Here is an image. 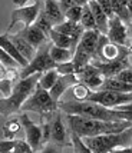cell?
I'll return each mask as SVG.
<instances>
[{"mask_svg": "<svg viewBox=\"0 0 132 153\" xmlns=\"http://www.w3.org/2000/svg\"><path fill=\"white\" fill-rule=\"evenodd\" d=\"M62 112L66 114H76L89 119L105 120V122H116V120H128L132 123V112H124L116 109H109L95 102H79V100H65L58 103Z\"/></svg>", "mask_w": 132, "mask_h": 153, "instance_id": "1", "label": "cell"}, {"mask_svg": "<svg viewBox=\"0 0 132 153\" xmlns=\"http://www.w3.org/2000/svg\"><path fill=\"white\" fill-rule=\"evenodd\" d=\"M68 125L70 127V132L76 133L80 137H95L100 134L121 133L132 126L128 120H116V122H105V120L89 119L76 114H68Z\"/></svg>", "mask_w": 132, "mask_h": 153, "instance_id": "2", "label": "cell"}, {"mask_svg": "<svg viewBox=\"0 0 132 153\" xmlns=\"http://www.w3.org/2000/svg\"><path fill=\"white\" fill-rule=\"evenodd\" d=\"M40 76H42V73H36V74H33V76L26 77V79H20L19 82L16 83L13 94H12L10 97H7V99L0 100V113H2V117H3V119L7 117L9 114L20 110V109L23 107L25 102H26L33 94V92L36 90Z\"/></svg>", "mask_w": 132, "mask_h": 153, "instance_id": "3", "label": "cell"}, {"mask_svg": "<svg viewBox=\"0 0 132 153\" xmlns=\"http://www.w3.org/2000/svg\"><path fill=\"white\" fill-rule=\"evenodd\" d=\"M86 146L89 147L92 153H111L118 147L131 146L132 142V126L121 133L100 134L95 137H82Z\"/></svg>", "mask_w": 132, "mask_h": 153, "instance_id": "4", "label": "cell"}, {"mask_svg": "<svg viewBox=\"0 0 132 153\" xmlns=\"http://www.w3.org/2000/svg\"><path fill=\"white\" fill-rule=\"evenodd\" d=\"M22 109L23 110L36 112V113L45 116V114L55 113L58 110V103L52 99L49 90H45V89L38 86L32 96L25 102V105H23Z\"/></svg>", "mask_w": 132, "mask_h": 153, "instance_id": "5", "label": "cell"}, {"mask_svg": "<svg viewBox=\"0 0 132 153\" xmlns=\"http://www.w3.org/2000/svg\"><path fill=\"white\" fill-rule=\"evenodd\" d=\"M50 46H52V43H46L45 46L40 47L36 53V57L29 63V66L26 69H22L20 79H26V77L33 76L36 73H45V72L56 69L58 65L50 57Z\"/></svg>", "mask_w": 132, "mask_h": 153, "instance_id": "6", "label": "cell"}, {"mask_svg": "<svg viewBox=\"0 0 132 153\" xmlns=\"http://www.w3.org/2000/svg\"><path fill=\"white\" fill-rule=\"evenodd\" d=\"M129 52L128 46H119L112 43L106 34H100L96 49V56L93 60L98 62H115V60H124L128 59Z\"/></svg>", "mask_w": 132, "mask_h": 153, "instance_id": "7", "label": "cell"}, {"mask_svg": "<svg viewBox=\"0 0 132 153\" xmlns=\"http://www.w3.org/2000/svg\"><path fill=\"white\" fill-rule=\"evenodd\" d=\"M89 102H95L98 105H102L105 107H118L121 105H126V103H132V93H118V92H112V90H96V92H91L88 99Z\"/></svg>", "mask_w": 132, "mask_h": 153, "instance_id": "8", "label": "cell"}, {"mask_svg": "<svg viewBox=\"0 0 132 153\" xmlns=\"http://www.w3.org/2000/svg\"><path fill=\"white\" fill-rule=\"evenodd\" d=\"M40 12H42V10H40L39 1H36L32 6H23V7L14 9L13 12H12V14H10L12 19H10V23H9V26H7V33H9L17 23H22L25 29L33 26V25L36 23L38 17H39Z\"/></svg>", "mask_w": 132, "mask_h": 153, "instance_id": "9", "label": "cell"}, {"mask_svg": "<svg viewBox=\"0 0 132 153\" xmlns=\"http://www.w3.org/2000/svg\"><path fill=\"white\" fill-rule=\"evenodd\" d=\"M20 122L23 125V129L26 132V142L32 146L34 152H39L43 149V137H42V126L36 125L26 113L20 114Z\"/></svg>", "mask_w": 132, "mask_h": 153, "instance_id": "10", "label": "cell"}, {"mask_svg": "<svg viewBox=\"0 0 132 153\" xmlns=\"http://www.w3.org/2000/svg\"><path fill=\"white\" fill-rule=\"evenodd\" d=\"M106 36L109 37L112 43L119 45V46H129V43H131L129 34H128V26L116 16L109 19V30H108Z\"/></svg>", "mask_w": 132, "mask_h": 153, "instance_id": "11", "label": "cell"}, {"mask_svg": "<svg viewBox=\"0 0 132 153\" xmlns=\"http://www.w3.org/2000/svg\"><path fill=\"white\" fill-rule=\"evenodd\" d=\"M91 63H92L93 66L98 67L99 70H100V73L104 74L105 79L116 77L122 70H125L126 67H129L128 59L115 60V62H98V60H92Z\"/></svg>", "mask_w": 132, "mask_h": 153, "instance_id": "12", "label": "cell"}, {"mask_svg": "<svg viewBox=\"0 0 132 153\" xmlns=\"http://www.w3.org/2000/svg\"><path fill=\"white\" fill-rule=\"evenodd\" d=\"M52 142L56 143L59 147L65 146V145H69L68 142V130L65 127V123L62 120V116H60V112H55L52 117Z\"/></svg>", "mask_w": 132, "mask_h": 153, "instance_id": "13", "label": "cell"}, {"mask_svg": "<svg viewBox=\"0 0 132 153\" xmlns=\"http://www.w3.org/2000/svg\"><path fill=\"white\" fill-rule=\"evenodd\" d=\"M100 32L99 30H86L82 39H80L78 49L88 53L89 56H92V60L96 56V49H98V43H99V37H100Z\"/></svg>", "mask_w": 132, "mask_h": 153, "instance_id": "14", "label": "cell"}, {"mask_svg": "<svg viewBox=\"0 0 132 153\" xmlns=\"http://www.w3.org/2000/svg\"><path fill=\"white\" fill-rule=\"evenodd\" d=\"M79 83V80L76 77V74H69V76H59V80L56 82V85L49 90V93L52 96V99L56 102V103H59L60 102V97L63 96L68 89H70L73 87L75 85H78Z\"/></svg>", "mask_w": 132, "mask_h": 153, "instance_id": "15", "label": "cell"}, {"mask_svg": "<svg viewBox=\"0 0 132 153\" xmlns=\"http://www.w3.org/2000/svg\"><path fill=\"white\" fill-rule=\"evenodd\" d=\"M17 34H20L23 39L27 40V42H29L34 49H38V50H39L42 46L46 45L47 40H50L46 34L40 30L39 27H36L34 25L30 27H26V29H23V30H20Z\"/></svg>", "mask_w": 132, "mask_h": 153, "instance_id": "16", "label": "cell"}, {"mask_svg": "<svg viewBox=\"0 0 132 153\" xmlns=\"http://www.w3.org/2000/svg\"><path fill=\"white\" fill-rule=\"evenodd\" d=\"M43 12H45L47 19L52 22V25L55 27L62 25L63 22H66V16L58 0H46L45 6H43Z\"/></svg>", "mask_w": 132, "mask_h": 153, "instance_id": "17", "label": "cell"}, {"mask_svg": "<svg viewBox=\"0 0 132 153\" xmlns=\"http://www.w3.org/2000/svg\"><path fill=\"white\" fill-rule=\"evenodd\" d=\"M0 49H3V50H6L7 53L10 54L12 57H13L17 63L20 65V67H23V69H26L27 66H29V60H26L25 57H23V54L20 53L19 50H17V47L14 46V43L12 42V39H10V36L7 33L2 34L0 36Z\"/></svg>", "mask_w": 132, "mask_h": 153, "instance_id": "18", "label": "cell"}, {"mask_svg": "<svg viewBox=\"0 0 132 153\" xmlns=\"http://www.w3.org/2000/svg\"><path fill=\"white\" fill-rule=\"evenodd\" d=\"M88 6L91 7V10H92V14H93V17H95L96 26H98V30L102 34H108V30H109V17L102 10L100 4H99L96 0H89L88 1Z\"/></svg>", "mask_w": 132, "mask_h": 153, "instance_id": "19", "label": "cell"}, {"mask_svg": "<svg viewBox=\"0 0 132 153\" xmlns=\"http://www.w3.org/2000/svg\"><path fill=\"white\" fill-rule=\"evenodd\" d=\"M10 39H12V42L14 43V46L17 47V50L23 54V57L26 60L32 62V60L36 57V49H34L27 40L23 39L20 34H13V36H10Z\"/></svg>", "mask_w": 132, "mask_h": 153, "instance_id": "20", "label": "cell"}, {"mask_svg": "<svg viewBox=\"0 0 132 153\" xmlns=\"http://www.w3.org/2000/svg\"><path fill=\"white\" fill-rule=\"evenodd\" d=\"M100 90H112V92H118V93H132V85L121 82L116 77H111V79H105Z\"/></svg>", "mask_w": 132, "mask_h": 153, "instance_id": "21", "label": "cell"}, {"mask_svg": "<svg viewBox=\"0 0 132 153\" xmlns=\"http://www.w3.org/2000/svg\"><path fill=\"white\" fill-rule=\"evenodd\" d=\"M22 122L20 119H6L3 123V139L4 140H12L16 137V134L22 130Z\"/></svg>", "mask_w": 132, "mask_h": 153, "instance_id": "22", "label": "cell"}, {"mask_svg": "<svg viewBox=\"0 0 132 153\" xmlns=\"http://www.w3.org/2000/svg\"><path fill=\"white\" fill-rule=\"evenodd\" d=\"M50 57L56 65L59 63H65V62H72L73 59V52L70 49H62V47L55 46L52 43L50 46Z\"/></svg>", "mask_w": 132, "mask_h": 153, "instance_id": "23", "label": "cell"}, {"mask_svg": "<svg viewBox=\"0 0 132 153\" xmlns=\"http://www.w3.org/2000/svg\"><path fill=\"white\" fill-rule=\"evenodd\" d=\"M58 80H59V73L56 72V69H53V70H49V72L42 73L38 86L42 87V89H45V90H50V89L56 85Z\"/></svg>", "mask_w": 132, "mask_h": 153, "instance_id": "24", "label": "cell"}, {"mask_svg": "<svg viewBox=\"0 0 132 153\" xmlns=\"http://www.w3.org/2000/svg\"><path fill=\"white\" fill-rule=\"evenodd\" d=\"M49 39H50V42H52L55 46L62 47V49H70V50H72V39L63 33H59V32L55 30V29L50 32Z\"/></svg>", "mask_w": 132, "mask_h": 153, "instance_id": "25", "label": "cell"}, {"mask_svg": "<svg viewBox=\"0 0 132 153\" xmlns=\"http://www.w3.org/2000/svg\"><path fill=\"white\" fill-rule=\"evenodd\" d=\"M80 26L83 27L85 30H98L95 17H93V14H92V10H91V7L88 6V4H85V6H83V10H82Z\"/></svg>", "mask_w": 132, "mask_h": 153, "instance_id": "26", "label": "cell"}, {"mask_svg": "<svg viewBox=\"0 0 132 153\" xmlns=\"http://www.w3.org/2000/svg\"><path fill=\"white\" fill-rule=\"evenodd\" d=\"M70 92H72V96H73V100H79V102H85L88 99L89 93L92 92L89 87L83 85V83H78L75 85L73 87H70Z\"/></svg>", "mask_w": 132, "mask_h": 153, "instance_id": "27", "label": "cell"}, {"mask_svg": "<svg viewBox=\"0 0 132 153\" xmlns=\"http://www.w3.org/2000/svg\"><path fill=\"white\" fill-rule=\"evenodd\" d=\"M16 85L14 80L10 77H0V93H2V99H7L13 94V90Z\"/></svg>", "mask_w": 132, "mask_h": 153, "instance_id": "28", "label": "cell"}, {"mask_svg": "<svg viewBox=\"0 0 132 153\" xmlns=\"http://www.w3.org/2000/svg\"><path fill=\"white\" fill-rule=\"evenodd\" d=\"M34 26L39 27L40 30L43 32V33L46 34L47 37L50 36V32H52L53 29H55V26L52 25V22L47 19V16L45 14V12L42 10L39 14V17H38V20H36V23H34Z\"/></svg>", "mask_w": 132, "mask_h": 153, "instance_id": "29", "label": "cell"}, {"mask_svg": "<svg viewBox=\"0 0 132 153\" xmlns=\"http://www.w3.org/2000/svg\"><path fill=\"white\" fill-rule=\"evenodd\" d=\"M70 140H72V145L75 147V153H92V150L86 146L83 139L80 136H78L76 133L70 132Z\"/></svg>", "mask_w": 132, "mask_h": 153, "instance_id": "30", "label": "cell"}, {"mask_svg": "<svg viewBox=\"0 0 132 153\" xmlns=\"http://www.w3.org/2000/svg\"><path fill=\"white\" fill-rule=\"evenodd\" d=\"M0 65H3L6 69H16L17 66H20L19 63L3 49H0Z\"/></svg>", "mask_w": 132, "mask_h": 153, "instance_id": "31", "label": "cell"}, {"mask_svg": "<svg viewBox=\"0 0 132 153\" xmlns=\"http://www.w3.org/2000/svg\"><path fill=\"white\" fill-rule=\"evenodd\" d=\"M82 10H83V6L70 7V9L65 13L66 20H69V22H72V23H80V19H82Z\"/></svg>", "mask_w": 132, "mask_h": 153, "instance_id": "32", "label": "cell"}, {"mask_svg": "<svg viewBox=\"0 0 132 153\" xmlns=\"http://www.w3.org/2000/svg\"><path fill=\"white\" fill-rule=\"evenodd\" d=\"M56 72L59 73V76H69V74H76V69L73 62H65L56 66Z\"/></svg>", "mask_w": 132, "mask_h": 153, "instance_id": "33", "label": "cell"}, {"mask_svg": "<svg viewBox=\"0 0 132 153\" xmlns=\"http://www.w3.org/2000/svg\"><path fill=\"white\" fill-rule=\"evenodd\" d=\"M59 1L60 7L63 10V13H66L70 7H75V6H85L88 4L89 0H58Z\"/></svg>", "mask_w": 132, "mask_h": 153, "instance_id": "34", "label": "cell"}, {"mask_svg": "<svg viewBox=\"0 0 132 153\" xmlns=\"http://www.w3.org/2000/svg\"><path fill=\"white\" fill-rule=\"evenodd\" d=\"M42 137H43V145L46 146L49 140H52V125L50 122H43L42 123Z\"/></svg>", "mask_w": 132, "mask_h": 153, "instance_id": "35", "label": "cell"}, {"mask_svg": "<svg viewBox=\"0 0 132 153\" xmlns=\"http://www.w3.org/2000/svg\"><path fill=\"white\" fill-rule=\"evenodd\" d=\"M14 153H33L34 150L32 149V146L27 143L26 140H22L19 139L17 140V145H16V147H14Z\"/></svg>", "mask_w": 132, "mask_h": 153, "instance_id": "36", "label": "cell"}, {"mask_svg": "<svg viewBox=\"0 0 132 153\" xmlns=\"http://www.w3.org/2000/svg\"><path fill=\"white\" fill-rule=\"evenodd\" d=\"M17 140L19 139H12V140H2V145H0V153H7V152H13L16 145H17Z\"/></svg>", "mask_w": 132, "mask_h": 153, "instance_id": "37", "label": "cell"}, {"mask_svg": "<svg viewBox=\"0 0 132 153\" xmlns=\"http://www.w3.org/2000/svg\"><path fill=\"white\" fill-rule=\"evenodd\" d=\"M116 79L121 80V82H125V83L132 85V66L126 67L125 70H122V72L116 76Z\"/></svg>", "mask_w": 132, "mask_h": 153, "instance_id": "38", "label": "cell"}, {"mask_svg": "<svg viewBox=\"0 0 132 153\" xmlns=\"http://www.w3.org/2000/svg\"><path fill=\"white\" fill-rule=\"evenodd\" d=\"M99 4H100V7H102V10L106 13V16L109 17V19H112L113 16V10H112V4H111V0H96Z\"/></svg>", "mask_w": 132, "mask_h": 153, "instance_id": "39", "label": "cell"}, {"mask_svg": "<svg viewBox=\"0 0 132 153\" xmlns=\"http://www.w3.org/2000/svg\"><path fill=\"white\" fill-rule=\"evenodd\" d=\"M40 153H60V150L58 149L56 143H47L46 146L40 150Z\"/></svg>", "mask_w": 132, "mask_h": 153, "instance_id": "40", "label": "cell"}, {"mask_svg": "<svg viewBox=\"0 0 132 153\" xmlns=\"http://www.w3.org/2000/svg\"><path fill=\"white\" fill-rule=\"evenodd\" d=\"M111 153H132V145L131 146H125V147H118V149L112 150Z\"/></svg>", "mask_w": 132, "mask_h": 153, "instance_id": "41", "label": "cell"}, {"mask_svg": "<svg viewBox=\"0 0 132 153\" xmlns=\"http://www.w3.org/2000/svg\"><path fill=\"white\" fill-rule=\"evenodd\" d=\"M116 110H124V112H132V103H126V105H121V106L115 107Z\"/></svg>", "mask_w": 132, "mask_h": 153, "instance_id": "42", "label": "cell"}, {"mask_svg": "<svg viewBox=\"0 0 132 153\" xmlns=\"http://www.w3.org/2000/svg\"><path fill=\"white\" fill-rule=\"evenodd\" d=\"M29 0H13V4H17L19 7H23Z\"/></svg>", "mask_w": 132, "mask_h": 153, "instance_id": "43", "label": "cell"}, {"mask_svg": "<svg viewBox=\"0 0 132 153\" xmlns=\"http://www.w3.org/2000/svg\"><path fill=\"white\" fill-rule=\"evenodd\" d=\"M128 34H129V39H132V23L128 26Z\"/></svg>", "mask_w": 132, "mask_h": 153, "instance_id": "44", "label": "cell"}, {"mask_svg": "<svg viewBox=\"0 0 132 153\" xmlns=\"http://www.w3.org/2000/svg\"><path fill=\"white\" fill-rule=\"evenodd\" d=\"M128 9H129V12L132 14V0H129V3H128Z\"/></svg>", "mask_w": 132, "mask_h": 153, "instance_id": "45", "label": "cell"}, {"mask_svg": "<svg viewBox=\"0 0 132 153\" xmlns=\"http://www.w3.org/2000/svg\"><path fill=\"white\" fill-rule=\"evenodd\" d=\"M121 1H122V3H124V4L128 7V3H129V0H121Z\"/></svg>", "mask_w": 132, "mask_h": 153, "instance_id": "46", "label": "cell"}, {"mask_svg": "<svg viewBox=\"0 0 132 153\" xmlns=\"http://www.w3.org/2000/svg\"><path fill=\"white\" fill-rule=\"evenodd\" d=\"M7 153H14V152H7Z\"/></svg>", "mask_w": 132, "mask_h": 153, "instance_id": "47", "label": "cell"}]
</instances>
